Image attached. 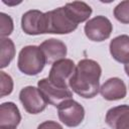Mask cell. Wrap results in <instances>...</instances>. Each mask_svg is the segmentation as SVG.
I'll return each mask as SVG.
<instances>
[{
	"label": "cell",
	"mask_w": 129,
	"mask_h": 129,
	"mask_svg": "<svg viewBox=\"0 0 129 129\" xmlns=\"http://www.w3.org/2000/svg\"><path fill=\"white\" fill-rule=\"evenodd\" d=\"M113 13L119 22L123 24H129V0L120 2L114 8Z\"/></svg>",
	"instance_id": "cell-17"
},
{
	"label": "cell",
	"mask_w": 129,
	"mask_h": 129,
	"mask_svg": "<svg viewBox=\"0 0 129 129\" xmlns=\"http://www.w3.org/2000/svg\"><path fill=\"white\" fill-rule=\"evenodd\" d=\"M21 121V115L17 106L12 102L2 103L0 106V128L16 129Z\"/></svg>",
	"instance_id": "cell-13"
},
{
	"label": "cell",
	"mask_w": 129,
	"mask_h": 129,
	"mask_svg": "<svg viewBox=\"0 0 129 129\" xmlns=\"http://www.w3.org/2000/svg\"><path fill=\"white\" fill-rule=\"evenodd\" d=\"M19 100L24 110L29 114H38L42 112L47 106V102L38 88L32 86L24 87L20 91Z\"/></svg>",
	"instance_id": "cell-7"
},
{
	"label": "cell",
	"mask_w": 129,
	"mask_h": 129,
	"mask_svg": "<svg viewBox=\"0 0 129 129\" xmlns=\"http://www.w3.org/2000/svg\"><path fill=\"white\" fill-rule=\"evenodd\" d=\"M84 30L86 36L90 40L100 42L110 37L113 31V25L107 17L98 15L87 21Z\"/></svg>",
	"instance_id": "cell-5"
},
{
	"label": "cell",
	"mask_w": 129,
	"mask_h": 129,
	"mask_svg": "<svg viewBox=\"0 0 129 129\" xmlns=\"http://www.w3.org/2000/svg\"><path fill=\"white\" fill-rule=\"evenodd\" d=\"M39 47L44 53L47 63H54L60 59L66 58L68 52L64 42L56 38H49L44 40L40 43Z\"/></svg>",
	"instance_id": "cell-10"
},
{
	"label": "cell",
	"mask_w": 129,
	"mask_h": 129,
	"mask_svg": "<svg viewBox=\"0 0 129 129\" xmlns=\"http://www.w3.org/2000/svg\"><path fill=\"white\" fill-rule=\"evenodd\" d=\"M37 88L44 97L47 104L58 107L63 102L73 99V93L70 89H62L52 85L48 79H41L37 83Z\"/></svg>",
	"instance_id": "cell-8"
},
{
	"label": "cell",
	"mask_w": 129,
	"mask_h": 129,
	"mask_svg": "<svg viewBox=\"0 0 129 129\" xmlns=\"http://www.w3.org/2000/svg\"><path fill=\"white\" fill-rule=\"evenodd\" d=\"M76 64L70 58L60 59L54 63H52L51 69L48 74V81L62 89L70 88V81L76 72Z\"/></svg>",
	"instance_id": "cell-4"
},
{
	"label": "cell",
	"mask_w": 129,
	"mask_h": 129,
	"mask_svg": "<svg viewBox=\"0 0 129 129\" xmlns=\"http://www.w3.org/2000/svg\"><path fill=\"white\" fill-rule=\"evenodd\" d=\"M1 59H0V67L1 69L6 68L11 60L15 56V46L13 41L7 37H1Z\"/></svg>",
	"instance_id": "cell-16"
},
{
	"label": "cell",
	"mask_w": 129,
	"mask_h": 129,
	"mask_svg": "<svg viewBox=\"0 0 129 129\" xmlns=\"http://www.w3.org/2000/svg\"><path fill=\"white\" fill-rule=\"evenodd\" d=\"M0 80H1V98L10 95L13 91V80L7 75L5 72H0Z\"/></svg>",
	"instance_id": "cell-19"
},
{
	"label": "cell",
	"mask_w": 129,
	"mask_h": 129,
	"mask_svg": "<svg viewBox=\"0 0 129 129\" xmlns=\"http://www.w3.org/2000/svg\"><path fill=\"white\" fill-rule=\"evenodd\" d=\"M59 121L68 127L79 126L85 118V109L77 101L70 99L57 107Z\"/></svg>",
	"instance_id": "cell-6"
},
{
	"label": "cell",
	"mask_w": 129,
	"mask_h": 129,
	"mask_svg": "<svg viewBox=\"0 0 129 129\" xmlns=\"http://www.w3.org/2000/svg\"><path fill=\"white\" fill-rule=\"evenodd\" d=\"M105 122L112 129H129V106L120 105L108 110Z\"/></svg>",
	"instance_id": "cell-12"
},
{
	"label": "cell",
	"mask_w": 129,
	"mask_h": 129,
	"mask_svg": "<svg viewBox=\"0 0 129 129\" xmlns=\"http://www.w3.org/2000/svg\"><path fill=\"white\" fill-rule=\"evenodd\" d=\"M124 70H125V73H126V75L129 77V62L125 64V67H124Z\"/></svg>",
	"instance_id": "cell-21"
},
{
	"label": "cell",
	"mask_w": 129,
	"mask_h": 129,
	"mask_svg": "<svg viewBox=\"0 0 129 129\" xmlns=\"http://www.w3.org/2000/svg\"><path fill=\"white\" fill-rule=\"evenodd\" d=\"M0 129H5V128H0Z\"/></svg>",
	"instance_id": "cell-22"
},
{
	"label": "cell",
	"mask_w": 129,
	"mask_h": 129,
	"mask_svg": "<svg viewBox=\"0 0 129 129\" xmlns=\"http://www.w3.org/2000/svg\"><path fill=\"white\" fill-rule=\"evenodd\" d=\"M100 94L107 101H117L126 97L127 88L121 79L111 78L101 86Z\"/></svg>",
	"instance_id": "cell-11"
},
{
	"label": "cell",
	"mask_w": 129,
	"mask_h": 129,
	"mask_svg": "<svg viewBox=\"0 0 129 129\" xmlns=\"http://www.w3.org/2000/svg\"><path fill=\"white\" fill-rule=\"evenodd\" d=\"M64 9L68 15L71 17V19L77 24L88 20L92 14L91 6L81 1H74L67 3L64 5Z\"/></svg>",
	"instance_id": "cell-15"
},
{
	"label": "cell",
	"mask_w": 129,
	"mask_h": 129,
	"mask_svg": "<svg viewBox=\"0 0 129 129\" xmlns=\"http://www.w3.org/2000/svg\"><path fill=\"white\" fill-rule=\"evenodd\" d=\"M112 57L121 63L129 62V35L122 34L113 38L109 45Z\"/></svg>",
	"instance_id": "cell-14"
},
{
	"label": "cell",
	"mask_w": 129,
	"mask_h": 129,
	"mask_svg": "<svg viewBox=\"0 0 129 129\" xmlns=\"http://www.w3.org/2000/svg\"><path fill=\"white\" fill-rule=\"evenodd\" d=\"M13 31V20L12 18L1 12L0 13V34L1 37H6Z\"/></svg>",
	"instance_id": "cell-18"
},
{
	"label": "cell",
	"mask_w": 129,
	"mask_h": 129,
	"mask_svg": "<svg viewBox=\"0 0 129 129\" xmlns=\"http://www.w3.org/2000/svg\"><path fill=\"white\" fill-rule=\"evenodd\" d=\"M37 129H63V128L57 122L48 120V121H44V122L40 123L38 125Z\"/></svg>",
	"instance_id": "cell-20"
},
{
	"label": "cell",
	"mask_w": 129,
	"mask_h": 129,
	"mask_svg": "<svg viewBox=\"0 0 129 129\" xmlns=\"http://www.w3.org/2000/svg\"><path fill=\"white\" fill-rule=\"evenodd\" d=\"M101 74L102 69L96 60L89 58L81 59L70 81V88L85 99L94 98L100 92Z\"/></svg>",
	"instance_id": "cell-1"
},
{
	"label": "cell",
	"mask_w": 129,
	"mask_h": 129,
	"mask_svg": "<svg viewBox=\"0 0 129 129\" xmlns=\"http://www.w3.org/2000/svg\"><path fill=\"white\" fill-rule=\"evenodd\" d=\"M21 28L28 35L45 33V13L39 10H29L22 15Z\"/></svg>",
	"instance_id": "cell-9"
},
{
	"label": "cell",
	"mask_w": 129,
	"mask_h": 129,
	"mask_svg": "<svg viewBox=\"0 0 129 129\" xmlns=\"http://www.w3.org/2000/svg\"><path fill=\"white\" fill-rule=\"evenodd\" d=\"M77 27L78 24L68 15L64 6L45 12V33L68 34Z\"/></svg>",
	"instance_id": "cell-3"
},
{
	"label": "cell",
	"mask_w": 129,
	"mask_h": 129,
	"mask_svg": "<svg viewBox=\"0 0 129 129\" xmlns=\"http://www.w3.org/2000/svg\"><path fill=\"white\" fill-rule=\"evenodd\" d=\"M46 64V58L39 46L27 45L24 46L17 59V67L19 71L27 76L38 75Z\"/></svg>",
	"instance_id": "cell-2"
}]
</instances>
